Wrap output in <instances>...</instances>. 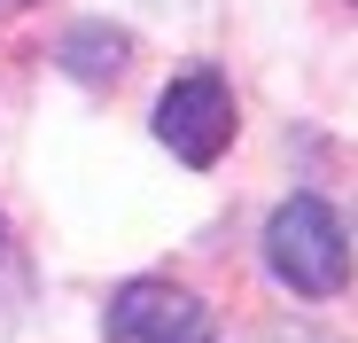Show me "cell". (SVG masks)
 Wrapping results in <instances>:
<instances>
[{"instance_id":"cell-1","label":"cell","mask_w":358,"mask_h":343,"mask_svg":"<svg viewBox=\"0 0 358 343\" xmlns=\"http://www.w3.org/2000/svg\"><path fill=\"white\" fill-rule=\"evenodd\" d=\"M265 273L280 281L288 297H343L350 289V226L335 218V203L320 195H288L273 218H265Z\"/></svg>"},{"instance_id":"cell-2","label":"cell","mask_w":358,"mask_h":343,"mask_svg":"<svg viewBox=\"0 0 358 343\" xmlns=\"http://www.w3.org/2000/svg\"><path fill=\"white\" fill-rule=\"evenodd\" d=\"M156 141L179 156V164H195L210 172L226 148H234V78L218 63H187L164 94H156Z\"/></svg>"},{"instance_id":"cell-3","label":"cell","mask_w":358,"mask_h":343,"mask_svg":"<svg viewBox=\"0 0 358 343\" xmlns=\"http://www.w3.org/2000/svg\"><path fill=\"white\" fill-rule=\"evenodd\" d=\"M109 343H218L210 304L187 281H125L109 297Z\"/></svg>"},{"instance_id":"cell-4","label":"cell","mask_w":358,"mask_h":343,"mask_svg":"<svg viewBox=\"0 0 358 343\" xmlns=\"http://www.w3.org/2000/svg\"><path fill=\"white\" fill-rule=\"evenodd\" d=\"M55 63H63V78L78 86H117L133 71V31H117V24H71L63 39H55Z\"/></svg>"},{"instance_id":"cell-5","label":"cell","mask_w":358,"mask_h":343,"mask_svg":"<svg viewBox=\"0 0 358 343\" xmlns=\"http://www.w3.org/2000/svg\"><path fill=\"white\" fill-rule=\"evenodd\" d=\"M265 343H327L320 328H304V320H296V328H280V335H265Z\"/></svg>"},{"instance_id":"cell-6","label":"cell","mask_w":358,"mask_h":343,"mask_svg":"<svg viewBox=\"0 0 358 343\" xmlns=\"http://www.w3.org/2000/svg\"><path fill=\"white\" fill-rule=\"evenodd\" d=\"M16 8H31V0H0V16H16Z\"/></svg>"}]
</instances>
